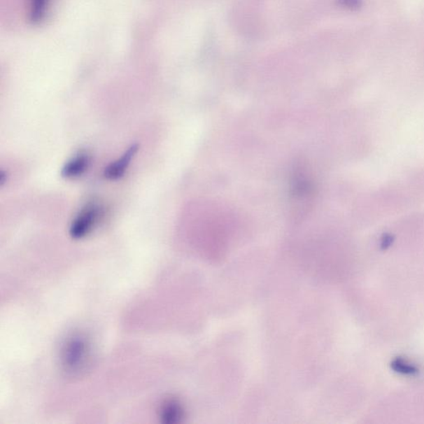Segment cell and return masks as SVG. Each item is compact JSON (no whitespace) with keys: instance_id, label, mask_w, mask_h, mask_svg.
<instances>
[{"instance_id":"cell-7","label":"cell","mask_w":424,"mask_h":424,"mask_svg":"<svg viewBox=\"0 0 424 424\" xmlns=\"http://www.w3.org/2000/svg\"><path fill=\"white\" fill-rule=\"evenodd\" d=\"M50 0H31L30 1V21L33 24H39L43 21L48 10Z\"/></svg>"},{"instance_id":"cell-6","label":"cell","mask_w":424,"mask_h":424,"mask_svg":"<svg viewBox=\"0 0 424 424\" xmlns=\"http://www.w3.org/2000/svg\"><path fill=\"white\" fill-rule=\"evenodd\" d=\"M181 408L175 400H168L162 404L160 409V417L165 423H174L181 417Z\"/></svg>"},{"instance_id":"cell-5","label":"cell","mask_w":424,"mask_h":424,"mask_svg":"<svg viewBox=\"0 0 424 424\" xmlns=\"http://www.w3.org/2000/svg\"><path fill=\"white\" fill-rule=\"evenodd\" d=\"M91 164V157L88 153L80 152L67 161L62 169L61 175L66 179L80 178L89 169Z\"/></svg>"},{"instance_id":"cell-4","label":"cell","mask_w":424,"mask_h":424,"mask_svg":"<svg viewBox=\"0 0 424 424\" xmlns=\"http://www.w3.org/2000/svg\"><path fill=\"white\" fill-rule=\"evenodd\" d=\"M139 148L138 143L130 146L120 159L112 162L110 165L106 167L105 171H104V177L110 180V181H115V180L123 177L134 157L136 155Z\"/></svg>"},{"instance_id":"cell-8","label":"cell","mask_w":424,"mask_h":424,"mask_svg":"<svg viewBox=\"0 0 424 424\" xmlns=\"http://www.w3.org/2000/svg\"><path fill=\"white\" fill-rule=\"evenodd\" d=\"M390 367L396 373L404 374V376H414L418 374V369L415 365L410 364L402 358H396L392 360Z\"/></svg>"},{"instance_id":"cell-1","label":"cell","mask_w":424,"mask_h":424,"mask_svg":"<svg viewBox=\"0 0 424 424\" xmlns=\"http://www.w3.org/2000/svg\"><path fill=\"white\" fill-rule=\"evenodd\" d=\"M288 195L293 219L306 218L312 210L317 197V184L304 160H296L292 167Z\"/></svg>"},{"instance_id":"cell-9","label":"cell","mask_w":424,"mask_h":424,"mask_svg":"<svg viewBox=\"0 0 424 424\" xmlns=\"http://www.w3.org/2000/svg\"><path fill=\"white\" fill-rule=\"evenodd\" d=\"M7 181V174L6 172H4V171H2L1 174H0V184H1V186H3V185L4 183H6Z\"/></svg>"},{"instance_id":"cell-2","label":"cell","mask_w":424,"mask_h":424,"mask_svg":"<svg viewBox=\"0 0 424 424\" xmlns=\"http://www.w3.org/2000/svg\"><path fill=\"white\" fill-rule=\"evenodd\" d=\"M92 360V344L84 334H73L63 342L60 351V364L62 371L67 376H81L88 371Z\"/></svg>"},{"instance_id":"cell-3","label":"cell","mask_w":424,"mask_h":424,"mask_svg":"<svg viewBox=\"0 0 424 424\" xmlns=\"http://www.w3.org/2000/svg\"><path fill=\"white\" fill-rule=\"evenodd\" d=\"M101 215V206L89 203L81 209L71 224L69 234L75 240L83 239L93 231Z\"/></svg>"}]
</instances>
